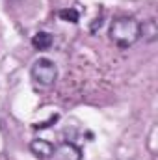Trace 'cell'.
<instances>
[{
	"instance_id": "277c9868",
	"label": "cell",
	"mask_w": 158,
	"mask_h": 160,
	"mask_svg": "<svg viewBox=\"0 0 158 160\" xmlns=\"http://www.w3.org/2000/svg\"><path fill=\"white\" fill-rule=\"evenodd\" d=\"M52 149H54V145L47 140H41V138L32 140V143H30V151L39 160H48V157L52 155Z\"/></svg>"
},
{
	"instance_id": "8992f818",
	"label": "cell",
	"mask_w": 158,
	"mask_h": 160,
	"mask_svg": "<svg viewBox=\"0 0 158 160\" xmlns=\"http://www.w3.org/2000/svg\"><path fill=\"white\" fill-rule=\"evenodd\" d=\"M52 43H54V39H52V36L48 32H37L32 38V47L36 50H48L52 47Z\"/></svg>"
},
{
	"instance_id": "52a82bcc",
	"label": "cell",
	"mask_w": 158,
	"mask_h": 160,
	"mask_svg": "<svg viewBox=\"0 0 158 160\" xmlns=\"http://www.w3.org/2000/svg\"><path fill=\"white\" fill-rule=\"evenodd\" d=\"M58 15H60V19H62V21H67V22H78V19H80L78 11H77L75 8H67V9H62Z\"/></svg>"
},
{
	"instance_id": "6da1fadb",
	"label": "cell",
	"mask_w": 158,
	"mask_h": 160,
	"mask_svg": "<svg viewBox=\"0 0 158 160\" xmlns=\"http://www.w3.org/2000/svg\"><path fill=\"white\" fill-rule=\"evenodd\" d=\"M140 21L134 19V17H128V15H123V17H116L110 24V30H108V36L110 39L117 45L119 48H128L132 45H136L138 41L141 39L140 36Z\"/></svg>"
},
{
	"instance_id": "3957f363",
	"label": "cell",
	"mask_w": 158,
	"mask_h": 160,
	"mask_svg": "<svg viewBox=\"0 0 158 160\" xmlns=\"http://www.w3.org/2000/svg\"><path fill=\"white\" fill-rule=\"evenodd\" d=\"M48 160H82V149L71 142H62L54 145Z\"/></svg>"
},
{
	"instance_id": "5b68a950",
	"label": "cell",
	"mask_w": 158,
	"mask_h": 160,
	"mask_svg": "<svg viewBox=\"0 0 158 160\" xmlns=\"http://www.w3.org/2000/svg\"><path fill=\"white\" fill-rule=\"evenodd\" d=\"M140 36L147 43H155L158 38V28H156V21L155 19H147L143 21V24H140Z\"/></svg>"
},
{
	"instance_id": "7a4b0ae2",
	"label": "cell",
	"mask_w": 158,
	"mask_h": 160,
	"mask_svg": "<svg viewBox=\"0 0 158 160\" xmlns=\"http://www.w3.org/2000/svg\"><path fill=\"white\" fill-rule=\"evenodd\" d=\"M30 75H32V80L36 84H39L43 88H50L58 80V67L52 60L39 58V60L34 62V65L30 69Z\"/></svg>"
}]
</instances>
